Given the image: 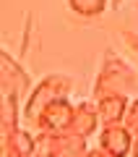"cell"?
<instances>
[{
	"label": "cell",
	"mask_w": 138,
	"mask_h": 157,
	"mask_svg": "<svg viewBox=\"0 0 138 157\" xmlns=\"http://www.w3.org/2000/svg\"><path fill=\"white\" fill-rule=\"evenodd\" d=\"M128 94H110L96 100V107H99V121L102 126H112V123H125V113H128Z\"/></svg>",
	"instance_id": "9"
},
{
	"label": "cell",
	"mask_w": 138,
	"mask_h": 157,
	"mask_svg": "<svg viewBox=\"0 0 138 157\" xmlns=\"http://www.w3.org/2000/svg\"><path fill=\"white\" fill-rule=\"evenodd\" d=\"M102 126L99 121V107H96V100H81L76 105V113H73V123H71V134H78V136H91L96 128Z\"/></svg>",
	"instance_id": "7"
},
{
	"label": "cell",
	"mask_w": 138,
	"mask_h": 157,
	"mask_svg": "<svg viewBox=\"0 0 138 157\" xmlns=\"http://www.w3.org/2000/svg\"><path fill=\"white\" fill-rule=\"evenodd\" d=\"M65 6L81 18H96L112 8V0H65Z\"/></svg>",
	"instance_id": "11"
},
{
	"label": "cell",
	"mask_w": 138,
	"mask_h": 157,
	"mask_svg": "<svg viewBox=\"0 0 138 157\" xmlns=\"http://www.w3.org/2000/svg\"><path fill=\"white\" fill-rule=\"evenodd\" d=\"M125 126L133 131V134H138V97H133L130 105H128V113H125Z\"/></svg>",
	"instance_id": "12"
},
{
	"label": "cell",
	"mask_w": 138,
	"mask_h": 157,
	"mask_svg": "<svg viewBox=\"0 0 138 157\" xmlns=\"http://www.w3.org/2000/svg\"><path fill=\"white\" fill-rule=\"evenodd\" d=\"M31 157H42V155H31Z\"/></svg>",
	"instance_id": "17"
},
{
	"label": "cell",
	"mask_w": 138,
	"mask_h": 157,
	"mask_svg": "<svg viewBox=\"0 0 138 157\" xmlns=\"http://www.w3.org/2000/svg\"><path fill=\"white\" fill-rule=\"evenodd\" d=\"M73 113H76V105L71 102V97H63L44 107L37 115L34 126L39 131H50V134H65L73 123Z\"/></svg>",
	"instance_id": "4"
},
{
	"label": "cell",
	"mask_w": 138,
	"mask_h": 157,
	"mask_svg": "<svg viewBox=\"0 0 138 157\" xmlns=\"http://www.w3.org/2000/svg\"><path fill=\"white\" fill-rule=\"evenodd\" d=\"M83 157H110V155H107L102 147H96V149H86V155H83Z\"/></svg>",
	"instance_id": "14"
},
{
	"label": "cell",
	"mask_w": 138,
	"mask_h": 157,
	"mask_svg": "<svg viewBox=\"0 0 138 157\" xmlns=\"http://www.w3.org/2000/svg\"><path fill=\"white\" fill-rule=\"evenodd\" d=\"M3 155L5 157H31V155H37V136H31L24 126L3 134Z\"/></svg>",
	"instance_id": "8"
},
{
	"label": "cell",
	"mask_w": 138,
	"mask_h": 157,
	"mask_svg": "<svg viewBox=\"0 0 138 157\" xmlns=\"http://www.w3.org/2000/svg\"><path fill=\"white\" fill-rule=\"evenodd\" d=\"M0 81H3V89L18 92L21 100H24V97H29V92L34 89L31 76H29V73L24 71V66L13 55H8V52L0 55Z\"/></svg>",
	"instance_id": "6"
},
{
	"label": "cell",
	"mask_w": 138,
	"mask_h": 157,
	"mask_svg": "<svg viewBox=\"0 0 138 157\" xmlns=\"http://www.w3.org/2000/svg\"><path fill=\"white\" fill-rule=\"evenodd\" d=\"M133 157H138V134H136V144H133Z\"/></svg>",
	"instance_id": "15"
},
{
	"label": "cell",
	"mask_w": 138,
	"mask_h": 157,
	"mask_svg": "<svg viewBox=\"0 0 138 157\" xmlns=\"http://www.w3.org/2000/svg\"><path fill=\"white\" fill-rule=\"evenodd\" d=\"M86 136L78 134H50V131H39L37 136V155L42 157H83L86 155Z\"/></svg>",
	"instance_id": "3"
},
{
	"label": "cell",
	"mask_w": 138,
	"mask_h": 157,
	"mask_svg": "<svg viewBox=\"0 0 138 157\" xmlns=\"http://www.w3.org/2000/svg\"><path fill=\"white\" fill-rule=\"evenodd\" d=\"M73 76H65V73H50L44 76L39 84H34V89L29 92V97L24 100V121L34 123L37 115L44 110L55 100H63V97H71L73 92Z\"/></svg>",
	"instance_id": "2"
},
{
	"label": "cell",
	"mask_w": 138,
	"mask_h": 157,
	"mask_svg": "<svg viewBox=\"0 0 138 157\" xmlns=\"http://www.w3.org/2000/svg\"><path fill=\"white\" fill-rule=\"evenodd\" d=\"M138 84V73L130 68V63L122 60L115 50H107L102 55V66L96 71L94 86H91V100H102L110 94H128Z\"/></svg>",
	"instance_id": "1"
},
{
	"label": "cell",
	"mask_w": 138,
	"mask_h": 157,
	"mask_svg": "<svg viewBox=\"0 0 138 157\" xmlns=\"http://www.w3.org/2000/svg\"><path fill=\"white\" fill-rule=\"evenodd\" d=\"M24 118V107H21V94L13 89H3V110H0V128L3 134L18 128Z\"/></svg>",
	"instance_id": "10"
},
{
	"label": "cell",
	"mask_w": 138,
	"mask_h": 157,
	"mask_svg": "<svg viewBox=\"0 0 138 157\" xmlns=\"http://www.w3.org/2000/svg\"><path fill=\"white\" fill-rule=\"evenodd\" d=\"M120 37H122V42H125V45H128V47H130V50L138 55V32H130V29H122V32H120Z\"/></svg>",
	"instance_id": "13"
},
{
	"label": "cell",
	"mask_w": 138,
	"mask_h": 157,
	"mask_svg": "<svg viewBox=\"0 0 138 157\" xmlns=\"http://www.w3.org/2000/svg\"><path fill=\"white\" fill-rule=\"evenodd\" d=\"M133 144H136V134L125 123H112V126H102L96 147H102L110 157H128L133 155Z\"/></svg>",
	"instance_id": "5"
},
{
	"label": "cell",
	"mask_w": 138,
	"mask_h": 157,
	"mask_svg": "<svg viewBox=\"0 0 138 157\" xmlns=\"http://www.w3.org/2000/svg\"><path fill=\"white\" fill-rule=\"evenodd\" d=\"M120 6H122V0H112V11H117Z\"/></svg>",
	"instance_id": "16"
}]
</instances>
